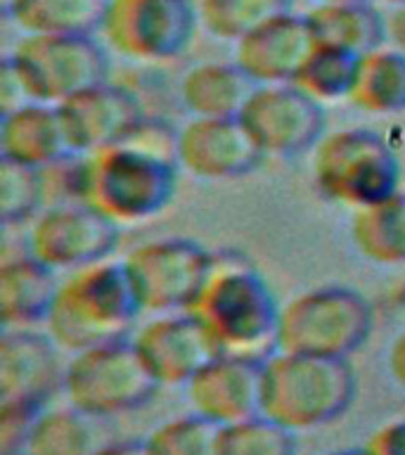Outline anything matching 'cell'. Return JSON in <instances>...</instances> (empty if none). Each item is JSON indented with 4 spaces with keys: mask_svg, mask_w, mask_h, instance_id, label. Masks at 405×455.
<instances>
[{
    "mask_svg": "<svg viewBox=\"0 0 405 455\" xmlns=\"http://www.w3.org/2000/svg\"><path fill=\"white\" fill-rule=\"evenodd\" d=\"M156 121H142L128 140L83 156L81 202L116 226L159 216L176 195L178 133Z\"/></svg>",
    "mask_w": 405,
    "mask_h": 455,
    "instance_id": "cell-1",
    "label": "cell"
},
{
    "mask_svg": "<svg viewBox=\"0 0 405 455\" xmlns=\"http://www.w3.org/2000/svg\"><path fill=\"white\" fill-rule=\"evenodd\" d=\"M280 311L282 306L261 273L237 254H213L204 287L187 308L218 355L263 363L277 354Z\"/></svg>",
    "mask_w": 405,
    "mask_h": 455,
    "instance_id": "cell-2",
    "label": "cell"
},
{
    "mask_svg": "<svg viewBox=\"0 0 405 455\" xmlns=\"http://www.w3.org/2000/svg\"><path fill=\"white\" fill-rule=\"evenodd\" d=\"M142 308L123 261H99L64 277L45 327L57 347L69 354L128 339Z\"/></svg>",
    "mask_w": 405,
    "mask_h": 455,
    "instance_id": "cell-3",
    "label": "cell"
},
{
    "mask_svg": "<svg viewBox=\"0 0 405 455\" xmlns=\"http://www.w3.org/2000/svg\"><path fill=\"white\" fill-rule=\"evenodd\" d=\"M353 396L355 372L348 358L277 351L263 365V415L291 432L339 419Z\"/></svg>",
    "mask_w": 405,
    "mask_h": 455,
    "instance_id": "cell-4",
    "label": "cell"
},
{
    "mask_svg": "<svg viewBox=\"0 0 405 455\" xmlns=\"http://www.w3.org/2000/svg\"><path fill=\"white\" fill-rule=\"evenodd\" d=\"M311 169L315 190L353 212L401 192L396 149L369 128H344L322 135L313 149Z\"/></svg>",
    "mask_w": 405,
    "mask_h": 455,
    "instance_id": "cell-5",
    "label": "cell"
},
{
    "mask_svg": "<svg viewBox=\"0 0 405 455\" xmlns=\"http://www.w3.org/2000/svg\"><path fill=\"white\" fill-rule=\"evenodd\" d=\"M372 320L369 301L351 287L301 291L280 311L277 351L348 358L368 341Z\"/></svg>",
    "mask_w": 405,
    "mask_h": 455,
    "instance_id": "cell-6",
    "label": "cell"
},
{
    "mask_svg": "<svg viewBox=\"0 0 405 455\" xmlns=\"http://www.w3.org/2000/svg\"><path fill=\"white\" fill-rule=\"evenodd\" d=\"M162 384L149 372L133 339H119L71 355L64 396L88 418H114L147 405Z\"/></svg>",
    "mask_w": 405,
    "mask_h": 455,
    "instance_id": "cell-7",
    "label": "cell"
},
{
    "mask_svg": "<svg viewBox=\"0 0 405 455\" xmlns=\"http://www.w3.org/2000/svg\"><path fill=\"white\" fill-rule=\"evenodd\" d=\"M5 62L28 102L62 105L107 81L109 57L95 36H21Z\"/></svg>",
    "mask_w": 405,
    "mask_h": 455,
    "instance_id": "cell-8",
    "label": "cell"
},
{
    "mask_svg": "<svg viewBox=\"0 0 405 455\" xmlns=\"http://www.w3.org/2000/svg\"><path fill=\"white\" fill-rule=\"evenodd\" d=\"M197 27V0H109L99 34L126 60L163 62L190 45Z\"/></svg>",
    "mask_w": 405,
    "mask_h": 455,
    "instance_id": "cell-9",
    "label": "cell"
},
{
    "mask_svg": "<svg viewBox=\"0 0 405 455\" xmlns=\"http://www.w3.org/2000/svg\"><path fill=\"white\" fill-rule=\"evenodd\" d=\"M213 254L185 237L145 242L123 259L138 304L145 313L187 311L204 287Z\"/></svg>",
    "mask_w": 405,
    "mask_h": 455,
    "instance_id": "cell-10",
    "label": "cell"
},
{
    "mask_svg": "<svg viewBox=\"0 0 405 455\" xmlns=\"http://www.w3.org/2000/svg\"><path fill=\"white\" fill-rule=\"evenodd\" d=\"M119 228L85 202H57L34 219L27 251L52 270L85 268L112 256Z\"/></svg>",
    "mask_w": 405,
    "mask_h": 455,
    "instance_id": "cell-11",
    "label": "cell"
},
{
    "mask_svg": "<svg viewBox=\"0 0 405 455\" xmlns=\"http://www.w3.org/2000/svg\"><path fill=\"white\" fill-rule=\"evenodd\" d=\"M240 121L263 156H298L315 149L325 133L322 105L294 84L256 85Z\"/></svg>",
    "mask_w": 405,
    "mask_h": 455,
    "instance_id": "cell-12",
    "label": "cell"
},
{
    "mask_svg": "<svg viewBox=\"0 0 405 455\" xmlns=\"http://www.w3.org/2000/svg\"><path fill=\"white\" fill-rule=\"evenodd\" d=\"M263 162L240 116H192L178 131V164L202 180H234Z\"/></svg>",
    "mask_w": 405,
    "mask_h": 455,
    "instance_id": "cell-13",
    "label": "cell"
},
{
    "mask_svg": "<svg viewBox=\"0 0 405 455\" xmlns=\"http://www.w3.org/2000/svg\"><path fill=\"white\" fill-rule=\"evenodd\" d=\"M135 348L162 387L187 384L218 351L192 313H159L135 332Z\"/></svg>",
    "mask_w": 405,
    "mask_h": 455,
    "instance_id": "cell-14",
    "label": "cell"
},
{
    "mask_svg": "<svg viewBox=\"0 0 405 455\" xmlns=\"http://www.w3.org/2000/svg\"><path fill=\"white\" fill-rule=\"evenodd\" d=\"M57 107L74 155H91L128 140L145 121L133 92L109 81L92 85Z\"/></svg>",
    "mask_w": 405,
    "mask_h": 455,
    "instance_id": "cell-15",
    "label": "cell"
},
{
    "mask_svg": "<svg viewBox=\"0 0 405 455\" xmlns=\"http://www.w3.org/2000/svg\"><path fill=\"white\" fill-rule=\"evenodd\" d=\"M263 361L216 355L185 384L192 412L227 427L263 415Z\"/></svg>",
    "mask_w": 405,
    "mask_h": 455,
    "instance_id": "cell-16",
    "label": "cell"
},
{
    "mask_svg": "<svg viewBox=\"0 0 405 455\" xmlns=\"http://www.w3.org/2000/svg\"><path fill=\"white\" fill-rule=\"evenodd\" d=\"M50 334L10 327L0 337V401H34L48 405L64 391L67 365Z\"/></svg>",
    "mask_w": 405,
    "mask_h": 455,
    "instance_id": "cell-17",
    "label": "cell"
},
{
    "mask_svg": "<svg viewBox=\"0 0 405 455\" xmlns=\"http://www.w3.org/2000/svg\"><path fill=\"white\" fill-rule=\"evenodd\" d=\"M315 48L306 14L284 12L234 43V62L256 85L291 84Z\"/></svg>",
    "mask_w": 405,
    "mask_h": 455,
    "instance_id": "cell-18",
    "label": "cell"
},
{
    "mask_svg": "<svg viewBox=\"0 0 405 455\" xmlns=\"http://www.w3.org/2000/svg\"><path fill=\"white\" fill-rule=\"evenodd\" d=\"M0 152L3 159L41 171L74 155L60 116V107L28 102L3 114Z\"/></svg>",
    "mask_w": 405,
    "mask_h": 455,
    "instance_id": "cell-19",
    "label": "cell"
},
{
    "mask_svg": "<svg viewBox=\"0 0 405 455\" xmlns=\"http://www.w3.org/2000/svg\"><path fill=\"white\" fill-rule=\"evenodd\" d=\"M57 270L24 254L0 266V323L3 330L45 323L57 297Z\"/></svg>",
    "mask_w": 405,
    "mask_h": 455,
    "instance_id": "cell-20",
    "label": "cell"
},
{
    "mask_svg": "<svg viewBox=\"0 0 405 455\" xmlns=\"http://www.w3.org/2000/svg\"><path fill=\"white\" fill-rule=\"evenodd\" d=\"M318 45L368 55L386 43V20L369 0L353 3H315L306 12Z\"/></svg>",
    "mask_w": 405,
    "mask_h": 455,
    "instance_id": "cell-21",
    "label": "cell"
},
{
    "mask_svg": "<svg viewBox=\"0 0 405 455\" xmlns=\"http://www.w3.org/2000/svg\"><path fill=\"white\" fill-rule=\"evenodd\" d=\"M256 84L237 62H202L180 81V100L192 116H240Z\"/></svg>",
    "mask_w": 405,
    "mask_h": 455,
    "instance_id": "cell-22",
    "label": "cell"
},
{
    "mask_svg": "<svg viewBox=\"0 0 405 455\" xmlns=\"http://www.w3.org/2000/svg\"><path fill=\"white\" fill-rule=\"evenodd\" d=\"M109 0H3V12L24 36H95Z\"/></svg>",
    "mask_w": 405,
    "mask_h": 455,
    "instance_id": "cell-23",
    "label": "cell"
},
{
    "mask_svg": "<svg viewBox=\"0 0 405 455\" xmlns=\"http://www.w3.org/2000/svg\"><path fill=\"white\" fill-rule=\"evenodd\" d=\"M351 240L358 254L379 266L405 263V192L355 209Z\"/></svg>",
    "mask_w": 405,
    "mask_h": 455,
    "instance_id": "cell-24",
    "label": "cell"
},
{
    "mask_svg": "<svg viewBox=\"0 0 405 455\" xmlns=\"http://www.w3.org/2000/svg\"><path fill=\"white\" fill-rule=\"evenodd\" d=\"M348 102L368 114L405 112V55L391 45L372 50L358 60Z\"/></svg>",
    "mask_w": 405,
    "mask_h": 455,
    "instance_id": "cell-25",
    "label": "cell"
},
{
    "mask_svg": "<svg viewBox=\"0 0 405 455\" xmlns=\"http://www.w3.org/2000/svg\"><path fill=\"white\" fill-rule=\"evenodd\" d=\"M294 0H197L199 27L218 41H242L254 28L291 12Z\"/></svg>",
    "mask_w": 405,
    "mask_h": 455,
    "instance_id": "cell-26",
    "label": "cell"
},
{
    "mask_svg": "<svg viewBox=\"0 0 405 455\" xmlns=\"http://www.w3.org/2000/svg\"><path fill=\"white\" fill-rule=\"evenodd\" d=\"M358 60L361 57L351 55L346 50L315 43V48L306 57L304 67L298 69L297 78L291 84L320 105L348 100L355 81Z\"/></svg>",
    "mask_w": 405,
    "mask_h": 455,
    "instance_id": "cell-27",
    "label": "cell"
},
{
    "mask_svg": "<svg viewBox=\"0 0 405 455\" xmlns=\"http://www.w3.org/2000/svg\"><path fill=\"white\" fill-rule=\"evenodd\" d=\"M28 455H92L91 418L67 408H45L27 443Z\"/></svg>",
    "mask_w": 405,
    "mask_h": 455,
    "instance_id": "cell-28",
    "label": "cell"
},
{
    "mask_svg": "<svg viewBox=\"0 0 405 455\" xmlns=\"http://www.w3.org/2000/svg\"><path fill=\"white\" fill-rule=\"evenodd\" d=\"M216 455H297V432L268 415L220 427Z\"/></svg>",
    "mask_w": 405,
    "mask_h": 455,
    "instance_id": "cell-29",
    "label": "cell"
},
{
    "mask_svg": "<svg viewBox=\"0 0 405 455\" xmlns=\"http://www.w3.org/2000/svg\"><path fill=\"white\" fill-rule=\"evenodd\" d=\"M48 195L41 169L3 159L0 162V219L3 226H20L41 213Z\"/></svg>",
    "mask_w": 405,
    "mask_h": 455,
    "instance_id": "cell-30",
    "label": "cell"
},
{
    "mask_svg": "<svg viewBox=\"0 0 405 455\" xmlns=\"http://www.w3.org/2000/svg\"><path fill=\"white\" fill-rule=\"evenodd\" d=\"M218 436V425L190 412L159 425L145 441L152 455H216Z\"/></svg>",
    "mask_w": 405,
    "mask_h": 455,
    "instance_id": "cell-31",
    "label": "cell"
},
{
    "mask_svg": "<svg viewBox=\"0 0 405 455\" xmlns=\"http://www.w3.org/2000/svg\"><path fill=\"white\" fill-rule=\"evenodd\" d=\"M45 408L34 401H0V455L27 451L28 436Z\"/></svg>",
    "mask_w": 405,
    "mask_h": 455,
    "instance_id": "cell-32",
    "label": "cell"
},
{
    "mask_svg": "<svg viewBox=\"0 0 405 455\" xmlns=\"http://www.w3.org/2000/svg\"><path fill=\"white\" fill-rule=\"evenodd\" d=\"M362 448L368 455H405V418L379 427Z\"/></svg>",
    "mask_w": 405,
    "mask_h": 455,
    "instance_id": "cell-33",
    "label": "cell"
},
{
    "mask_svg": "<svg viewBox=\"0 0 405 455\" xmlns=\"http://www.w3.org/2000/svg\"><path fill=\"white\" fill-rule=\"evenodd\" d=\"M384 20H386V43L405 55V5L391 7L389 14H384Z\"/></svg>",
    "mask_w": 405,
    "mask_h": 455,
    "instance_id": "cell-34",
    "label": "cell"
},
{
    "mask_svg": "<svg viewBox=\"0 0 405 455\" xmlns=\"http://www.w3.org/2000/svg\"><path fill=\"white\" fill-rule=\"evenodd\" d=\"M389 372L405 389V332L398 334L389 348Z\"/></svg>",
    "mask_w": 405,
    "mask_h": 455,
    "instance_id": "cell-35",
    "label": "cell"
},
{
    "mask_svg": "<svg viewBox=\"0 0 405 455\" xmlns=\"http://www.w3.org/2000/svg\"><path fill=\"white\" fill-rule=\"evenodd\" d=\"M92 455H152L147 448V441H114V443H107L102 448H95Z\"/></svg>",
    "mask_w": 405,
    "mask_h": 455,
    "instance_id": "cell-36",
    "label": "cell"
},
{
    "mask_svg": "<svg viewBox=\"0 0 405 455\" xmlns=\"http://www.w3.org/2000/svg\"><path fill=\"white\" fill-rule=\"evenodd\" d=\"M325 455H368V451L365 448H344V451H332Z\"/></svg>",
    "mask_w": 405,
    "mask_h": 455,
    "instance_id": "cell-37",
    "label": "cell"
},
{
    "mask_svg": "<svg viewBox=\"0 0 405 455\" xmlns=\"http://www.w3.org/2000/svg\"><path fill=\"white\" fill-rule=\"evenodd\" d=\"M382 3H386V5L396 7V5H405V0H382Z\"/></svg>",
    "mask_w": 405,
    "mask_h": 455,
    "instance_id": "cell-38",
    "label": "cell"
},
{
    "mask_svg": "<svg viewBox=\"0 0 405 455\" xmlns=\"http://www.w3.org/2000/svg\"><path fill=\"white\" fill-rule=\"evenodd\" d=\"M315 3H353V0H315Z\"/></svg>",
    "mask_w": 405,
    "mask_h": 455,
    "instance_id": "cell-39",
    "label": "cell"
},
{
    "mask_svg": "<svg viewBox=\"0 0 405 455\" xmlns=\"http://www.w3.org/2000/svg\"><path fill=\"white\" fill-rule=\"evenodd\" d=\"M10 455H28L27 451H20V453H10Z\"/></svg>",
    "mask_w": 405,
    "mask_h": 455,
    "instance_id": "cell-40",
    "label": "cell"
}]
</instances>
